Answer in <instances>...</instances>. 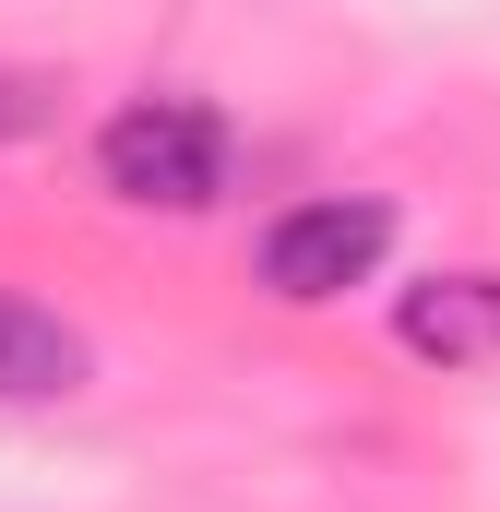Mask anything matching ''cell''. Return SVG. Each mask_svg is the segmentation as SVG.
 Here are the masks:
<instances>
[{"mask_svg":"<svg viewBox=\"0 0 500 512\" xmlns=\"http://www.w3.org/2000/svg\"><path fill=\"white\" fill-rule=\"evenodd\" d=\"M48 120H60V84L48 72H0V143H36Z\"/></svg>","mask_w":500,"mask_h":512,"instance_id":"obj_5","label":"cell"},{"mask_svg":"<svg viewBox=\"0 0 500 512\" xmlns=\"http://www.w3.org/2000/svg\"><path fill=\"white\" fill-rule=\"evenodd\" d=\"M393 346L429 358V370H489V358H500V274H489V262L417 274V286L393 298Z\"/></svg>","mask_w":500,"mask_h":512,"instance_id":"obj_3","label":"cell"},{"mask_svg":"<svg viewBox=\"0 0 500 512\" xmlns=\"http://www.w3.org/2000/svg\"><path fill=\"white\" fill-rule=\"evenodd\" d=\"M84 370H96V346L60 310L0 298V405H60V393H84Z\"/></svg>","mask_w":500,"mask_h":512,"instance_id":"obj_4","label":"cell"},{"mask_svg":"<svg viewBox=\"0 0 500 512\" xmlns=\"http://www.w3.org/2000/svg\"><path fill=\"white\" fill-rule=\"evenodd\" d=\"M381 251H393V203H381V191H310V203H286V215L262 227V286H274L286 310H322V298L370 286Z\"/></svg>","mask_w":500,"mask_h":512,"instance_id":"obj_2","label":"cell"},{"mask_svg":"<svg viewBox=\"0 0 500 512\" xmlns=\"http://www.w3.org/2000/svg\"><path fill=\"white\" fill-rule=\"evenodd\" d=\"M227 155H239L227 108H203V96H131L96 131V179L120 203H143V215H203L227 191Z\"/></svg>","mask_w":500,"mask_h":512,"instance_id":"obj_1","label":"cell"}]
</instances>
